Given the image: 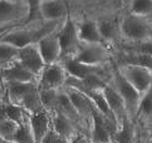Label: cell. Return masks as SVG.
Listing matches in <instances>:
<instances>
[{"mask_svg":"<svg viewBox=\"0 0 152 143\" xmlns=\"http://www.w3.org/2000/svg\"><path fill=\"white\" fill-rule=\"evenodd\" d=\"M119 31L122 43H137L152 39V18H142L121 10Z\"/></svg>","mask_w":152,"mask_h":143,"instance_id":"cell-1","label":"cell"},{"mask_svg":"<svg viewBox=\"0 0 152 143\" xmlns=\"http://www.w3.org/2000/svg\"><path fill=\"white\" fill-rule=\"evenodd\" d=\"M110 84L115 88L116 92L119 94V97L122 98V101L124 102V106H126L129 120L134 122L136 114H137V109H138V104L141 101V94L121 75V73H119L118 69H117L115 58H113V60L111 62Z\"/></svg>","mask_w":152,"mask_h":143,"instance_id":"cell-2","label":"cell"},{"mask_svg":"<svg viewBox=\"0 0 152 143\" xmlns=\"http://www.w3.org/2000/svg\"><path fill=\"white\" fill-rule=\"evenodd\" d=\"M73 58L87 65L103 67L113 60L115 50L106 44H79Z\"/></svg>","mask_w":152,"mask_h":143,"instance_id":"cell-3","label":"cell"},{"mask_svg":"<svg viewBox=\"0 0 152 143\" xmlns=\"http://www.w3.org/2000/svg\"><path fill=\"white\" fill-rule=\"evenodd\" d=\"M64 70L68 75V78L72 79H87L91 77H98L110 82L111 79V63L103 67H93V65H87L78 62L73 57H66L61 62Z\"/></svg>","mask_w":152,"mask_h":143,"instance_id":"cell-4","label":"cell"},{"mask_svg":"<svg viewBox=\"0 0 152 143\" xmlns=\"http://www.w3.org/2000/svg\"><path fill=\"white\" fill-rule=\"evenodd\" d=\"M119 13L121 10L117 13H107L96 16L103 44L112 48L115 52L116 47L119 48L122 44L121 31H119Z\"/></svg>","mask_w":152,"mask_h":143,"instance_id":"cell-5","label":"cell"},{"mask_svg":"<svg viewBox=\"0 0 152 143\" xmlns=\"http://www.w3.org/2000/svg\"><path fill=\"white\" fill-rule=\"evenodd\" d=\"M28 10L26 0H0V28L23 25Z\"/></svg>","mask_w":152,"mask_h":143,"instance_id":"cell-6","label":"cell"},{"mask_svg":"<svg viewBox=\"0 0 152 143\" xmlns=\"http://www.w3.org/2000/svg\"><path fill=\"white\" fill-rule=\"evenodd\" d=\"M117 69L121 75L137 90L141 97L147 92L152 85V70L138 67L133 64H117Z\"/></svg>","mask_w":152,"mask_h":143,"instance_id":"cell-7","label":"cell"},{"mask_svg":"<svg viewBox=\"0 0 152 143\" xmlns=\"http://www.w3.org/2000/svg\"><path fill=\"white\" fill-rule=\"evenodd\" d=\"M58 38L62 48V59L66 57H73L79 47L78 31H77V19L74 18L72 12L64 19L61 29L58 30Z\"/></svg>","mask_w":152,"mask_h":143,"instance_id":"cell-8","label":"cell"},{"mask_svg":"<svg viewBox=\"0 0 152 143\" xmlns=\"http://www.w3.org/2000/svg\"><path fill=\"white\" fill-rule=\"evenodd\" d=\"M68 75L61 63L45 65L38 77V89H62L66 87Z\"/></svg>","mask_w":152,"mask_h":143,"instance_id":"cell-9","label":"cell"},{"mask_svg":"<svg viewBox=\"0 0 152 143\" xmlns=\"http://www.w3.org/2000/svg\"><path fill=\"white\" fill-rule=\"evenodd\" d=\"M15 62L19 63L25 69H28L37 78L40 75V73L45 67V63L40 55V52H39V48H38L37 43L19 49Z\"/></svg>","mask_w":152,"mask_h":143,"instance_id":"cell-10","label":"cell"},{"mask_svg":"<svg viewBox=\"0 0 152 143\" xmlns=\"http://www.w3.org/2000/svg\"><path fill=\"white\" fill-rule=\"evenodd\" d=\"M115 134L116 129L108 124L107 120L102 117V114L93 109L89 132V138L92 143H113Z\"/></svg>","mask_w":152,"mask_h":143,"instance_id":"cell-11","label":"cell"},{"mask_svg":"<svg viewBox=\"0 0 152 143\" xmlns=\"http://www.w3.org/2000/svg\"><path fill=\"white\" fill-rule=\"evenodd\" d=\"M37 44L45 65L56 64L62 60V48L61 43H59L58 31L47 36H43L42 39L38 40Z\"/></svg>","mask_w":152,"mask_h":143,"instance_id":"cell-12","label":"cell"},{"mask_svg":"<svg viewBox=\"0 0 152 143\" xmlns=\"http://www.w3.org/2000/svg\"><path fill=\"white\" fill-rule=\"evenodd\" d=\"M77 31L80 44H103L97 19L93 15H83L77 19Z\"/></svg>","mask_w":152,"mask_h":143,"instance_id":"cell-13","label":"cell"},{"mask_svg":"<svg viewBox=\"0 0 152 143\" xmlns=\"http://www.w3.org/2000/svg\"><path fill=\"white\" fill-rule=\"evenodd\" d=\"M70 12L69 3L63 0H40V13L43 21L57 23L63 21Z\"/></svg>","mask_w":152,"mask_h":143,"instance_id":"cell-14","label":"cell"},{"mask_svg":"<svg viewBox=\"0 0 152 143\" xmlns=\"http://www.w3.org/2000/svg\"><path fill=\"white\" fill-rule=\"evenodd\" d=\"M1 83H37L38 78L17 62L0 69Z\"/></svg>","mask_w":152,"mask_h":143,"instance_id":"cell-15","label":"cell"},{"mask_svg":"<svg viewBox=\"0 0 152 143\" xmlns=\"http://www.w3.org/2000/svg\"><path fill=\"white\" fill-rule=\"evenodd\" d=\"M103 94H104L108 106H110L111 112H112L113 117H115V119H116L117 128H119L126 120H129L126 106H124V102L122 101V98L119 97V94L116 92V89L110 83L103 88Z\"/></svg>","mask_w":152,"mask_h":143,"instance_id":"cell-16","label":"cell"},{"mask_svg":"<svg viewBox=\"0 0 152 143\" xmlns=\"http://www.w3.org/2000/svg\"><path fill=\"white\" fill-rule=\"evenodd\" d=\"M64 89H66L70 102L73 103L75 111L78 112V114L80 115V118H82L91 128L92 114H93V109H94L93 104L91 103V101L88 99V97H87L84 93L74 89V88H69V87H64Z\"/></svg>","mask_w":152,"mask_h":143,"instance_id":"cell-17","label":"cell"},{"mask_svg":"<svg viewBox=\"0 0 152 143\" xmlns=\"http://www.w3.org/2000/svg\"><path fill=\"white\" fill-rule=\"evenodd\" d=\"M134 123L141 131H148L152 128V85L141 97Z\"/></svg>","mask_w":152,"mask_h":143,"instance_id":"cell-18","label":"cell"},{"mask_svg":"<svg viewBox=\"0 0 152 143\" xmlns=\"http://www.w3.org/2000/svg\"><path fill=\"white\" fill-rule=\"evenodd\" d=\"M50 118H52V128L54 129V132L58 136H61L62 138L67 139L68 142L72 143L80 134V131L78 129L77 125L73 122H70L64 115H62L61 113L54 112L50 114Z\"/></svg>","mask_w":152,"mask_h":143,"instance_id":"cell-19","label":"cell"},{"mask_svg":"<svg viewBox=\"0 0 152 143\" xmlns=\"http://www.w3.org/2000/svg\"><path fill=\"white\" fill-rule=\"evenodd\" d=\"M29 125L33 132L35 143H40L52 128V118L47 111L29 115Z\"/></svg>","mask_w":152,"mask_h":143,"instance_id":"cell-20","label":"cell"},{"mask_svg":"<svg viewBox=\"0 0 152 143\" xmlns=\"http://www.w3.org/2000/svg\"><path fill=\"white\" fill-rule=\"evenodd\" d=\"M7 93V99L10 103L19 104L29 93L38 88L37 83H3Z\"/></svg>","mask_w":152,"mask_h":143,"instance_id":"cell-21","label":"cell"},{"mask_svg":"<svg viewBox=\"0 0 152 143\" xmlns=\"http://www.w3.org/2000/svg\"><path fill=\"white\" fill-rule=\"evenodd\" d=\"M123 5V10L132 15L152 18V0H131L124 1Z\"/></svg>","mask_w":152,"mask_h":143,"instance_id":"cell-22","label":"cell"},{"mask_svg":"<svg viewBox=\"0 0 152 143\" xmlns=\"http://www.w3.org/2000/svg\"><path fill=\"white\" fill-rule=\"evenodd\" d=\"M136 141H137V125L132 120H126L113 137V143H136Z\"/></svg>","mask_w":152,"mask_h":143,"instance_id":"cell-23","label":"cell"},{"mask_svg":"<svg viewBox=\"0 0 152 143\" xmlns=\"http://www.w3.org/2000/svg\"><path fill=\"white\" fill-rule=\"evenodd\" d=\"M19 106L23 108L29 115L44 112V107H43V104H42L40 97H39V89H38V88L31 90L29 94L21 101V103L19 104Z\"/></svg>","mask_w":152,"mask_h":143,"instance_id":"cell-24","label":"cell"},{"mask_svg":"<svg viewBox=\"0 0 152 143\" xmlns=\"http://www.w3.org/2000/svg\"><path fill=\"white\" fill-rule=\"evenodd\" d=\"M61 89H39V97L44 111L49 114L57 112L58 106V94Z\"/></svg>","mask_w":152,"mask_h":143,"instance_id":"cell-25","label":"cell"},{"mask_svg":"<svg viewBox=\"0 0 152 143\" xmlns=\"http://www.w3.org/2000/svg\"><path fill=\"white\" fill-rule=\"evenodd\" d=\"M5 113H7V118L15 122L18 125H21L23 123H25L29 118V114L20 106L10 103L8 99H5Z\"/></svg>","mask_w":152,"mask_h":143,"instance_id":"cell-26","label":"cell"},{"mask_svg":"<svg viewBox=\"0 0 152 143\" xmlns=\"http://www.w3.org/2000/svg\"><path fill=\"white\" fill-rule=\"evenodd\" d=\"M28 15H26V19L23 23V26H37L44 23L40 13V0H28Z\"/></svg>","mask_w":152,"mask_h":143,"instance_id":"cell-27","label":"cell"},{"mask_svg":"<svg viewBox=\"0 0 152 143\" xmlns=\"http://www.w3.org/2000/svg\"><path fill=\"white\" fill-rule=\"evenodd\" d=\"M19 125L10 120L9 118L0 119V139H3L8 143H13L14 136L17 133Z\"/></svg>","mask_w":152,"mask_h":143,"instance_id":"cell-28","label":"cell"},{"mask_svg":"<svg viewBox=\"0 0 152 143\" xmlns=\"http://www.w3.org/2000/svg\"><path fill=\"white\" fill-rule=\"evenodd\" d=\"M18 50V48L10 45V44L0 43V64L3 67H7V65L14 63L17 60Z\"/></svg>","mask_w":152,"mask_h":143,"instance_id":"cell-29","label":"cell"},{"mask_svg":"<svg viewBox=\"0 0 152 143\" xmlns=\"http://www.w3.org/2000/svg\"><path fill=\"white\" fill-rule=\"evenodd\" d=\"M13 143H35L33 132H31L30 125H29V118L25 123L19 125L17 133L14 136Z\"/></svg>","mask_w":152,"mask_h":143,"instance_id":"cell-30","label":"cell"},{"mask_svg":"<svg viewBox=\"0 0 152 143\" xmlns=\"http://www.w3.org/2000/svg\"><path fill=\"white\" fill-rule=\"evenodd\" d=\"M40 143H70V142L62 138L61 136H58L56 132H54L53 128H50V131L48 132L47 136L44 137V139H43Z\"/></svg>","mask_w":152,"mask_h":143,"instance_id":"cell-31","label":"cell"},{"mask_svg":"<svg viewBox=\"0 0 152 143\" xmlns=\"http://www.w3.org/2000/svg\"><path fill=\"white\" fill-rule=\"evenodd\" d=\"M72 143H92V141H91V138H89L88 136H86V134H82V133H80V134H79Z\"/></svg>","mask_w":152,"mask_h":143,"instance_id":"cell-32","label":"cell"},{"mask_svg":"<svg viewBox=\"0 0 152 143\" xmlns=\"http://www.w3.org/2000/svg\"><path fill=\"white\" fill-rule=\"evenodd\" d=\"M7 99V93H5V87L4 84L0 82V104H3Z\"/></svg>","mask_w":152,"mask_h":143,"instance_id":"cell-33","label":"cell"},{"mask_svg":"<svg viewBox=\"0 0 152 143\" xmlns=\"http://www.w3.org/2000/svg\"><path fill=\"white\" fill-rule=\"evenodd\" d=\"M0 143H8V142H5V141H3V139H0Z\"/></svg>","mask_w":152,"mask_h":143,"instance_id":"cell-34","label":"cell"},{"mask_svg":"<svg viewBox=\"0 0 152 143\" xmlns=\"http://www.w3.org/2000/svg\"><path fill=\"white\" fill-rule=\"evenodd\" d=\"M3 68H4V67H3V65H1V64H0V69H3Z\"/></svg>","mask_w":152,"mask_h":143,"instance_id":"cell-35","label":"cell"}]
</instances>
